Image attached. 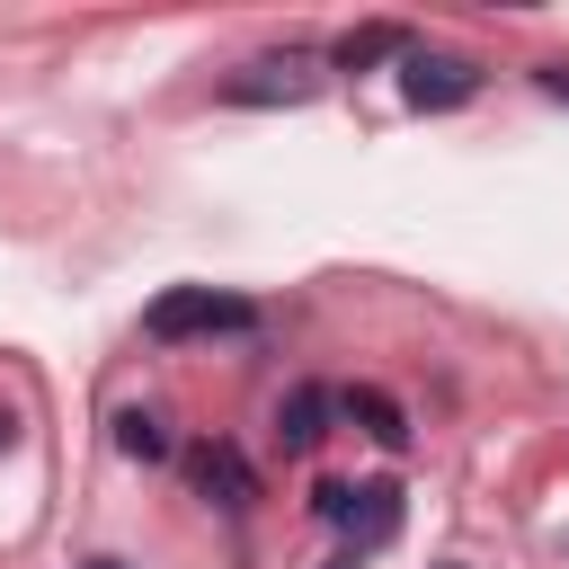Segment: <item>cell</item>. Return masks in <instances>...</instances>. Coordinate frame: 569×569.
I'll use <instances>...</instances> for the list:
<instances>
[{
    "mask_svg": "<svg viewBox=\"0 0 569 569\" xmlns=\"http://www.w3.org/2000/svg\"><path fill=\"white\" fill-rule=\"evenodd\" d=\"M142 329H151L160 347H178V338H240V329H258V302L213 293V284H169V293L142 311Z\"/></svg>",
    "mask_w": 569,
    "mask_h": 569,
    "instance_id": "6da1fadb",
    "label": "cell"
},
{
    "mask_svg": "<svg viewBox=\"0 0 569 569\" xmlns=\"http://www.w3.org/2000/svg\"><path fill=\"white\" fill-rule=\"evenodd\" d=\"M311 507L347 533V551H356V560H365V551H382V542L400 533V480H356V489H347V480H320V489H311Z\"/></svg>",
    "mask_w": 569,
    "mask_h": 569,
    "instance_id": "7a4b0ae2",
    "label": "cell"
},
{
    "mask_svg": "<svg viewBox=\"0 0 569 569\" xmlns=\"http://www.w3.org/2000/svg\"><path fill=\"white\" fill-rule=\"evenodd\" d=\"M480 89V62L471 53H409L400 62V98L418 107V116H445V107H462Z\"/></svg>",
    "mask_w": 569,
    "mask_h": 569,
    "instance_id": "3957f363",
    "label": "cell"
},
{
    "mask_svg": "<svg viewBox=\"0 0 569 569\" xmlns=\"http://www.w3.org/2000/svg\"><path fill=\"white\" fill-rule=\"evenodd\" d=\"M187 480H196L213 507H249V498H258V471H249L240 445H222V436H213V445H187Z\"/></svg>",
    "mask_w": 569,
    "mask_h": 569,
    "instance_id": "277c9868",
    "label": "cell"
},
{
    "mask_svg": "<svg viewBox=\"0 0 569 569\" xmlns=\"http://www.w3.org/2000/svg\"><path fill=\"white\" fill-rule=\"evenodd\" d=\"M329 409H338V391H320V382L284 391V409H276V445H284V453H311V445L329 436Z\"/></svg>",
    "mask_w": 569,
    "mask_h": 569,
    "instance_id": "5b68a950",
    "label": "cell"
},
{
    "mask_svg": "<svg viewBox=\"0 0 569 569\" xmlns=\"http://www.w3.org/2000/svg\"><path fill=\"white\" fill-rule=\"evenodd\" d=\"M338 409L373 436V445H409V418H400V400L391 391H373V382H356V391H338Z\"/></svg>",
    "mask_w": 569,
    "mask_h": 569,
    "instance_id": "8992f818",
    "label": "cell"
},
{
    "mask_svg": "<svg viewBox=\"0 0 569 569\" xmlns=\"http://www.w3.org/2000/svg\"><path fill=\"white\" fill-rule=\"evenodd\" d=\"M249 71H258V80H231L222 98H240V107H267V98H284V107H293V98H311L302 62H249Z\"/></svg>",
    "mask_w": 569,
    "mask_h": 569,
    "instance_id": "52a82bcc",
    "label": "cell"
},
{
    "mask_svg": "<svg viewBox=\"0 0 569 569\" xmlns=\"http://www.w3.org/2000/svg\"><path fill=\"white\" fill-rule=\"evenodd\" d=\"M391 53L409 62V27H391V18H382V27H356V36H338V62H347V71H365V62H391Z\"/></svg>",
    "mask_w": 569,
    "mask_h": 569,
    "instance_id": "ba28073f",
    "label": "cell"
},
{
    "mask_svg": "<svg viewBox=\"0 0 569 569\" xmlns=\"http://www.w3.org/2000/svg\"><path fill=\"white\" fill-rule=\"evenodd\" d=\"M116 453H133V462H160V453H169V427H160L151 409H124V418H116Z\"/></svg>",
    "mask_w": 569,
    "mask_h": 569,
    "instance_id": "9c48e42d",
    "label": "cell"
},
{
    "mask_svg": "<svg viewBox=\"0 0 569 569\" xmlns=\"http://www.w3.org/2000/svg\"><path fill=\"white\" fill-rule=\"evenodd\" d=\"M533 80H542V98H569V62H542Z\"/></svg>",
    "mask_w": 569,
    "mask_h": 569,
    "instance_id": "30bf717a",
    "label": "cell"
},
{
    "mask_svg": "<svg viewBox=\"0 0 569 569\" xmlns=\"http://www.w3.org/2000/svg\"><path fill=\"white\" fill-rule=\"evenodd\" d=\"M9 445H18V418H9V409H0V453H9Z\"/></svg>",
    "mask_w": 569,
    "mask_h": 569,
    "instance_id": "8fae6325",
    "label": "cell"
},
{
    "mask_svg": "<svg viewBox=\"0 0 569 569\" xmlns=\"http://www.w3.org/2000/svg\"><path fill=\"white\" fill-rule=\"evenodd\" d=\"M329 569H356V551H338V560H329Z\"/></svg>",
    "mask_w": 569,
    "mask_h": 569,
    "instance_id": "7c38bea8",
    "label": "cell"
},
{
    "mask_svg": "<svg viewBox=\"0 0 569 569\" xmlns=\"http://www.w3.org/2000/svg\"><path fill=\"white\" fill-rule=\"evenodd\" d=\"M89 569H124V560H89Z\"/></svg>",
    "mask_w": 569,
    "mask_h": 569,
    "instance_id": "4fadbf2b",
    "label": "cell"
}]
</instances>
